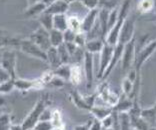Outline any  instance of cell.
I'll return each instance as SVG.
<instances>
[{
    "label": "cell",
    "mask_w": 156,
    "mask_h": 130,
    "mask_svg": "<svg viewBox=\"0 0 156 130\" xmlns=\"http://www.w3.org/2000/svg\"><path fill=\"white\" fill-rule=\"evenodd\" d=\"M130 7L131 0H124L122 4L120 5V7L118 8V20H117L115 25L107 32V35L105 37V43L111 45V46H115L118 43L120 30H121L124 21L129 16Z\"/></svg>",
    "instance_id": "6da1fadb"
},
{
    "label": "cell",
    "mask_w": 156,
    "mask_h": 130,
    "mask_svg": "<svg viewBox=\"0 0 156 130\" xmlns=\"http://www.w3.org/2000/svg\"><path fill=\"white\" fill-rule=\"evenodd\" d=\"M48 95L41 96L36 103L34 104V106L32 109L30 110V112L26 115V117L23 119L22 123H21V127L22 130H32L35 124L40 120V116L42 114V112L44 111V109L48 105Z\"/></svg>",
    "instance_id": "7a4b0ae2"
},
{
    "label": "cell",
    "mask_w": 156,
    "mask_h": 130,
    "mask_svg": "<svg viewBox=\"0 0 156 130\" xmlns=\"http://www.w3.org/2000/svg\"><path fill=\"white\" fill-rule=\"evenodd\" d=\"M17 64V54L14 49H5L1 52V58H0V65L3 69H5L9 73L12 79L17 78L16 72Z\"/></svg>",
    "instance_id": "3957f363"
},
{
    "label": "cell",
    "mask_w": 156,
    "mask_h": 130,
    "mask_svg": "<svg viewBox=\"0 0 156 130\" xmlns=\"http://www.w3.org/2000/svg\"><path fill=\"white\" fill-rule=\"evenodd\" d=\"M19 49L21 52H23L24 54H26L30 57L40 59L45 62H47V55L46 52L43 51L40 47H38L36 44L29 40L28 38H22V40L20 41Z\"/></svg>",
    "instance_id": "277c9868"
},
{
    "label": "cell",
    "mask_w": 156,
    "mask_h": 130,
    "mask_svg": "<svg viewBox=\"0 0 156 130\" xmlns=\"http://www.w3.org/2000/svg\"><path fill=\"white\" fill-rule=\"evenodd\" d=\"M27 38L34 42L38 47H40L45 52L50 47H52L50 43V37H49V31L41 26H39L36 30L33 31Z\"/></svg>",
    "instance_id": "5b68a950"
},
{
    "label": "cell",
    "mask_w": 156,
    "mask_h": 130,
    "mask_svg": "<svg viewBox=\"0 0 156 130\" xmlns=\"http://www.w3.org/2000/svg\"><path fill=\"white\" fill-rule=\"evenodd\" d=\"M155 50H156V39L148 42L135 55V59H134V64H133L134 69H136L137 71H140L143 64L149 59V57L154 53Z\"/></svg>",
    "instance_id": "8992f818"
},
{
    "label": "cell",
    "mask_w": 156,
    "mask_h": 130,
    "mask_svg": "<svg viewBox=\"0 0 156 130\" xmlns=\"http://www.w3.org/2000/svg\"><path fill=\"white\" fill-rule=\"evenodd\" d=\"M134 33H135V18L128 16L124 21L121 30H120L118 43H121L123 45L127 44L128 42L134 39V37H135Z\"/></svg>",
    "instance_id": "52a82bcc"
},
{
    "label": "cell",
    "mask_w": 156,
    "mask_h": 130,
    "mask_svg": "<svg viewBox=\"0 0 156 130\" xmlns=\"http://www.w3.org/2000/svg\"><path fill=\"white\" fill-rule=\"evenodd\" d=\"M134 59H135V37L124 45L121 58V66L123 71H129L130 69H132Z\"/></svg>",
    "instance_id": "ba28073f"
},
{
    "label": "cell",
    "mask_w": 156,
    "mask_h": 130,
    "mask_svg": "<svg viewBox=\"0 0 156 130\" xmlns=\"http://www.w3.org/2000/svg\"><path fill=\"white\" fill-rule=\"evenodd\" d=\"M114 47L115 46H111V45L105 43L103 48H102V50L100 52L99 67H98V71H97V78L98 79L102 78L104 72L106 71V69L108 68L109 64H110V61H111L112 55H113V51H114Z\"/></svg>",
    "instance_id": "9c48e42d"
},
{
    "label": "cell",
    "mask_w": 156,
    "mask_h": 130,
    "mask_svg": "<svg viewBox=\"0 0 156 130\" xmlns=\"http://www.w3.org/2000/svg\"><path fill=\"white\" fill-rule=\"evenodd\" d=\"M83 72L87 89H91L94 81V54L85 51L83 59Z\"/></svg>",
    "instance_id": "30bf717a"
},
{
    "label": "cell",
    "mask_w": 156,
    "mask_h": 130,
    "mask_svg": "<svg viewBox=\"0 0 156 130\" xmlns=\"http://www.w3.org/2000/svg\"><path fill=\"white\" fill-rule=\"evenodd\" d=\"M98 90L99 91H98L97 95H98V97L101 98V100L103 101L106 106L113 108L117 103H118L120 96L118 94H116L113 90L109 88L107 84H102L101 87Z\"/></svg>",
    "instance_id": "8fae6325"
},
{
    "label": "cell",
    "mask_w": 156,
    "mask_h": 130,
    "mask_svg": "<svg viewBox=\"0 0 156 130\" xmlns=\"http://www.w3.org/2000/svg\"><path fill=\"white\" fill-rule=\"evenodd\" d=\"M14 85H15V89L20 91V92H27V91L32 89H42V86L40 82H39L38 78L34 80H29L17 77L16 79H14Z\"/></svg>",
    "instance_id": "7c38bea8"
},
{
    "label": "cell",
    "mask_w": 156,
    "mask_h": 130,
    "mask_svg": "<svg viewBox=\"0 0 156 130\" xmlns=\"http://www.w3.org/2000/svg\"><path fill=\"white\" fill-rule=\"evenodd\" d=\"M98 8L93 10H88V12L82 18V22H81V30H82L83 33H88L94 27L98 19Z\"/></svg>",
    "instance_id": "4fadbf2b"
},
{
    "label": "cell",
    "mask_w": 156,
    "mask_h": 130,
    "mask_svg": "<svg viewBox=\"0 0 156 130\" xmlns=\"http://www.w3.org/2000/svg\"><path fill=\"white\" fill-rule=\"evenodd\" d=\"M123 48L124 45L121 43H117L114 47V51H113V55H112V59L110 61V64H109L108 68L106 69V71L104 72L103 76H102V80H105L107 77L110 75V73L112 72V70L115 68V66L118 64V63L121 61L122 58V53H123Z\"/></svg>",
    "instance_id": "5bb4252c"
},
{
    "label": "cell",
    "mask_w": 156,
    "mask_h": 130,
    "mask_svg": "<svg viewBox=\"0 0 156 130\" xmlns=\"http://www.w3.org/2000/svg\"><path fill=\"white\" fill-rule=\"evenodd\" d=\"M69 4L64 2L63 0H57L51 5L46 7L45 12L49 13L51 15H58V14H66L69 10Z\"/></svg>",
    "instance_id": "9a60e30c"
},
{
    "label": "cell",
    "mask_w": 156,
    "mask_h": 130,
    "mask_svg": "<svg viewBox=\"0 0 156 130\" xmlns=\"http://www.w3.org/2000/svg\"><path fill=\"white\" fill-rule=\"evenodd\" d=\"M89 112L93 115V117L95 119H97L99 121H102L104 118L109 116L112 113L113 108L109 106H102V105H94V106L91 107Z\"/></svg>",
    "instance_id": "2e32d148"
},
{
    "label": "cell",
    "mask_w": 156,
    "mask_h": 130,
    "mask_svg": "<svg viewBox=\"0 0 156 130\" xmlns=\"http://www.w3.org/2000/svg\"><path fill=\"white\" fill-rule=\"evenodd\" d=\"M70 95V99L74 103V105L79 108V109H82V110H87L89 111L91 109V107L88 105L87 101H86V97L82 96L81 94H79L77 91H71L69 93Z\"/></svg>",
    "instance_id": "e0dca14e"
},
{
    "label": "cell",
    "mask_w": 156,
    "mask_h": 130,
    "mask_svg": "<svg viewBox=\"0 0 156 130\" xmlns=\"http://www.w3.org/2000/svg\"><path fill=\"white\" fill-rule=\"evenodd\" d=\"M105 44V41L101 38H97V39H91L87 40L86 44H85V51L89 52V53L95 54V53H100L102 48H103Z\"/></svg>",
    "instance_id": "ac0fdd59"
},
{
    "label": "cell",
    "mask_w": 156,
    "mask_h": 130,
    "mask_svg": "<svg viewBox=\"0 0 156 130\" xmlns=\"http://www.w3.org/2000/svg\"><path fill=\"white\" fill-rule=\"evenodd\" d=\"M46 10V6L42 2L35 3L33 5L27 6V8L24 11V16L27 18H33V17H38Z\"/></svg>",
    "instance_id": "d6986e66"
},
{
    "label": "cell",
    "mask_w": 156,
    "mask_h": 130,
    "mask_svg": "<svg viewBox=\"0 0 156 130\" xmlns=\"http://www.w3.org/2000/svg\"><path fill=\"white\" fill-rule=\"evenodd\" d=\"M83 78V68L80 64H71V69H70V78L69 81L73 85H79L82 82Z\"/></svg>",
    "instance_id": "ffe728a7"
},
{
    "label": "cell",
    "mask_w": 156,
    "mask_h": 130,
    "mask_svg": "<svg viewBox=\"0 0 156 130\" xmlns=\"http://www.w3.org/2000/svg\"><path fill=\"white\" fill-rule=\"evenodd\" d=\"M46 55H47V63L51 66L52 69H56L57 67H59L60 65H62L57 48L50 47L46 51Z\"/></svg>",
    "instance_id": "44dd1931"
},
{
    "label": "cell",
    "mask_w": 156,
    "mask_h": 130,
    "mask_svg": "<svg viewBox=\"0 0 156 130\" xmlns=\"http://www.w3.org/2000/svg\"><path fill=\"white\" fill-rule=\"evenodd\" d=\"M50 122L53 126V129H55V130H64L65 129V124H64V121H63L62 114L59 109H56V108L55 109H52V115H51Z\"/></svg>",
    "instance_id": "7402d4cb"
},
{
    "label": "cell",
    "mask_w": 156,
    "mask_h": 130,
    "mask_svg": "<svg viewBox=\"0 0 156 130\" xmlns=\"http://www.w3.org/2000/svg\"><path fill=\"white\" fill-rule=\"evenodd\" d=\"M53 29L59 30L61 32H64L68 29L66 14H58L53 16Z\"/></svg>",
    "instance_id": "603a6c76"
},
{
    "label": "cell",
    "mask_w": 156,
    "mask_h": 130,
    "mask_svg": "<svg viewBox=\"0 0 156 130\" xmlns=\"http://www.w3.org/2000/svg\"><path fill=\"white\" fill-rule=\"evenodd\" d=\"M49 37H50V43L52 47L57 48L60 45L64 43V38H63V32L56 29H52L49 31Z\"/></svg>",
    "instance_id": "cb8c5ba5"
},
{
    "label": "cell",
    "mask_w": 156,
    "mask_h": 130,
    "mask_svg": "<svg viewBox=\"0 0 156 130\" xmlns=\"http://www.w3.org/2000/svg\"><path fill=\"white\" fill-rule=\"evenodd\" d=\"M81 22H82V19H80L77 15L67 16L68 29L73 31V32H75L76 34L82 32V30H81Z\"/></svg>",
    "instance_id": "d4e9b609"
},
{
    "label": "cell",
    "mask_w": 156,
    "mask_h": 130,
    "mask_svg": "<svg viewBox=\"0 0 156 130\" xmlns=\"http://www.w3.org/2000/svg\"><path fill=\"white\" fill-rule=\"evenodd\" d=\"M38 22L41 27L47 31H50L53 29V15L49 13H46L45 11L38 16Z\"/></svg>",
    "instance_id": "484cf974"
},
{
    "label": "cell",
    "mask_w": 156,
    "mask_h": 130,
    "mask_svg": "<svg viewBox=\"0 0 156 130\" xmlns=\"http://www.w3.org/2000/svg\"><path fill=\"white\" fill-rule=\"evenodd\" d=\"M70 69H71V64H62L56 69H52L54 72V75L63 79L64 81H69L70 78Z\"/></svg>",
    "instance_id": "4316f807"
},
{
    "label": "cell",
    "mask_w": 156,
    "mask_h": 130,
    "mask_svg": "<svg viewBox=\"0 0 156 130\" xmlns=\"http://www.w3.org/2000/svg\"><path fill=\"white\" fill-rule=\"evenodd\" d=\"M155 8L154 0H139L137 4V10L141 14H146L151 12Z\"/></svg>",
    "instance_id": "83f0119b"
},
{
    "label": "cell",
    "mask_w": 156,
    "mask_h": 130,
    "mask_svg": "<svg viewBox=\"0 0 156 130\" xmlns=\"http://www.w3.org/2000/svg\"><path fill=\"white\" fill-rule=\"evenodd\" d=\"M120 0H99V9H105L108 11H111L113 9L118 8Z\"/></svg>",
    "instance_id": "f1b7e54d"
},
{
    "label": "cell",
    "mask_w": 156,
    "mask_h": 130,
    "mask_svg": "<svg viewBox=\"0 0 156 130\" xmlns=\"http://www.w3.org/2000/svg\"><path fill=\"white\" fill-rule=\"evenodd\" d=\"M57 50L62 64H69L70 61H71V57H70V54L67 51L65 44L63 43L62 45H60L59 47H57Z\"/></svg>",
    "instance_id": "f546056e"
},
{
    "label": "cell",
    "mask_w": 156,
    "mask_h": 130,
    "mask_svg": "<svg viewBox=\"0 0 156 130\" xmlns=\"http://www.w3.org/2000/svg\"><path fill=\"white\" fill-rule=\"evenodd\" d=\"M15 89V85H14V79H10L9 81L0 83V94L1 95H5Z\"/></svg>",
    "instance_id": "4dcf8cb0"
},
{
    "label": "cell",
    "mask_w": 156,
    "mask_h": 130,
    "mask_svg": "<svg viewBox=\"0 0 156 130\" xmlns=\"http://www.w3.org/2000/svg\"><path fill=\"white\" fill-rule=\"evenodd\" d=\"M12 125L11 116L9 113H3L0 116V130H9Z\"/></svg>",
    "instance_id": "1f68e13d"
},
{
    "label": "cell",
    "mask_w": 156,
    "mask_h": 130,
    "mask_svg": "<svg viewBox=\"0 0 156 130\" xmlns=\"http://www.w3.org/2000/svg\"><path fill=\"white\" fill-rule=\"evenodd\" d=\"M133 86H134V82H132L131 80L128 78V77L125 76V78L123 79L122 81V85H121V88L123 91V94L126 96H130L131 92L133 90Z\"/></svg>",
    "instance_id": "d6a6232c"
},
{
    "label": "cell",
    "mask_w": 156,
    "mask_h": 130,
    "mask_svg": "<svg viewBox=\"0 0 156 130\" xmlns=\"http://www.w3.org/2000/svg\"><path fill=\"white\" fill-rule=\"evenodd\" d=\"M64 84H65L64 80L54 75V77L47 83V85L45 87H49V88H61V87L64 86Z\"/></svg>",
    "instance_id": "836d02e7"
},
{
    "label": "cell",
    "mask_w": 156,
    "mask_h": 130,
    "mask_svg": "<svg viewBox=\"0 0 156 130\" xmlns=\"http://www.w3.org/2000/svg\"><path fill=\"white\" fill-rule=\"evenodd\" d=\"M119 8V7H118ZM118 8L113 9L109 12V16H108V31L111 29L116 24L117 20H118Z\"/></svg>",
    "instance_id": "e575fe53"
},
{
    "label": "cell",
    "mask_w": 156,
    "mask_h": 130,
    "mask_svg": "<svg viewBox=\"0 0 156 130\" xmlns=\"http://www.w3.org/2000/svg\"><path fill=\"white\" fill-rule=\"evenodd\" d=\"M32 130H53V126L50 121L39 120Z\"/></svg>",
    "instance_id": "d590c367"
},
{
    "label": "cell",
    "mask_w": 156,
    "mask_h": 130,
    "mask_svg": "<svg viewBox=\"0 0 156 130\" xmlns=\"http://www.w3.org/2000/svg\"><path fill=\"white\" fill-rule=\"evenodd\" d=\"M78 1L88 10L97 9L99 5V0H78Z\"/></svg>",
    "instance_id": "8d00e7d4"
},
{
    "label": "cell",
    "mask_w": 156,
    "mask_h": 130,
    "mask_svg": "<svg viewBox=\"0 0 156 130\" xmlns=\"http://www.w3.org/2000/svg\"><path fill=\"white\" fill-rule=\"evenodd\" d=\"M86 41H87L86 34L83 33V32H80V33H77L76 34L75 39H74V43H75L78 47L84 48L85 47V44H86Z\"/></svg>",
    "instance_id": "74e56055"
},
{
    "label": "cell",
    "mask_w": 156,
    "mask_h": 130,
    "mask_svg": "<svg viewBox=\"0 0 156 130\" xmlns=\"http://www.w3.org/2000/svg\"><path fill=\"white\" fill-rule=\"evenodd\" d=\"M101 124H102V127L104 129L113 128V126H114V115H113V112L109 116L104 118L103 120L101 121Z\"/></svg>",
    "instance_id": "f35d334b"
},
{
    "label": "cell",
    "mask_w": 156,
    "mask_h": 130,
    "mask_svg": "<svg viewBox=\"0 0 156 130\" xmlns=\"http://www.w3.org/2000/svg\"><path fill=\"white\" fill-rule=\"evenodd\" d=\"M76 33L73 32L70 29H67L66 31L63 32V38H64V42L67 43V42H74V39H75Z\"/></svg>",
    "instance_id": "ab89813d"
},
{
    "label": "cell",
    "mask_w": 156,
    "mask_h": 130,
    "mask_svg": "<svg viewBox=\"0 0 156 130\" xmlns=\"http://www.w3.org/2000/svg\"><path fill=\"white\" fill-rule=\"evenodd\" d=\"M10 79H12V78H11V76H10L9 73L7 72L5 69L0 67V83L9 81Z\"/></svg>",
    "instance_id": "60d3db41"
},
{
    "label": "cell",
    "mask_w": 156,
    "mask_h": 130,
    "mask_svg": "<svg viewBox=\"0 0 156 130\" xmlns=\"http://www.w3.org/2000/svg\"><path fill=\"white\" fill-rule=\"evenodd\" d=\"M102 129H103V127H102L101 121H99V120H97V119L94 118L91 122L89 130H102Z\"/></svg>",
    "instance_id": "b9f144b4"
},
{
    "label": "cell",
    "mask_w": 156,
    "mask_h": 130,
    "mask_svg": "<svg viewBox=\"0 0 156 130\" xmlns=\"http://www.w3.org/2000/svg\"><path fill=\"white\" fill-rule=\"evenodd\" d=\"M91 122H92V120H89V121H86L85 123H82V124H77V125L74 126L73 130H89Z\"/></svg>",
    "instance_id": "7bdbcfd3"
},
{
    "label": "cell",
    "mask_w": 156,
    "mask_h": 130,
    "mask_svg": "<svg viewBox=\"0 0 156 130\" xmlns=\"http://www.w3.org/2000/svg\"><path fill=\"white\" fill-rule=\"evenodd\" d=\"M9 130H22V127H21V124H14V123H12V125L10 126Z\"/></svg>",
    "instance_id": "ee69618b"
},
{
    "label": "cell",
    "mask_w": 156,
    "mask_h": 130,
    "mask_svg": "<svg viewBox=\"0 0 156 130\" xmlns=\"http://www.w3.org/2000/svg\"><path fill=\"white\" fill-rule=\"evenodd\" d=\"M55 1H57V0H41V2L43 3V4L47 7V6H49V5H51L52 3H54Z\"/></svg>",
    "instance_id": "f6af8a7d"
},
{
    "label": "cell",
    "mask_w": 156,
    "mask_h": 130,
    "mask_svg": "<svg viewBox=\"0 0 156 130\" xmlns=\"http://www.w3.org/2000/svg\"><path fill=\"white\" fill-rule=\"evenodd\" d=\"M5 103H6V101L4 99V97H3V95H1L0 94V108H3L5 106Z\"/></svg>",
    "instance_id": "bcb514c9"
},
{
    "label": "cell",
    "mask_w": 156,
    "mask_h": 130,
    "mask_svg": "<svg viewBox=\"0 0 156 130\" xmlns=\"http://www.w3.org/2000/svg\"><path fill=\"white\" fill-rule=\"evenodd\" d=\"M26 2H27V6H30V5L35 4V3L41 2V0H26Z\"/></svg>",
    "instance_id": "7dc6e473"
},
{
    "label": "cell",
    "mask_w": 156,
    "mask_h": 130,
    "mask_svg": "<svg viewBox=\"0 0 156 130\" xmlns=\"http://www.w3.org/2000/svg\"><path fill=\"white\" fill-rule=\"evenodd\" d=\"M64 2H66V3H68V4L70 5L71 3H73V2H75V1H78V0H63Z\"/></svg>",
    "instance_id": "c3c4849f"
},
{
    "label": "cell",
    "mask_w": 156,
    "mask_h": 130,
    "mask_svg": "<svg viewBox=\"0 0 156 130\" xmlns=\"http://www.w3.org/2000/svg\"><path fill=\"white\" fill-rule=\"evenodd\" d=\"M6 32L4 30H2V29H0V35H3V34H5Z\"/></svg>",
    "instance_id": "681fc988"
},
{
    "label": "cell",
    "mask_w": 156,
    "mask_h": 130,
    "mask_svg": "<svg viewBox=\"0 0 156 130\" xmlns=\"http://www.w3.org/2000/svg\"><path fill=\"white\" fill-rule=\"evenodd\" d=\"M3 113H4V112H3V108H0V116H1Z\"/></svg>",
    "instance_id": "f907efd6"
},
{
    "label": "cell",
    "mask_w": 156,
    "mask_h": 130,
    "mask_svg": "<svg viewBox=\"0 0 156 130\" xmlns=\"http://www.w3.org/2000/svg\"><path fill=\"white\" fill-rule=\"evenodd\" d=\"M105 130H115L114 128H109V129H105Z\"/></svg>",
    "instance_id": "816d5d0a"
},
{
    "label": "cell",
    "mask_w": 156,
    "mask_h": 130,
    "mask_svg": "<svg viewBox=\"0 0 156 130\" xmlns=\"http://www.w3.org/2000/svg\"><path fill=\"white\" fill-rule=\"evenodd\" d=\"M0 58H1V54H0ZM0 67H1V65H0Z\"/></svg>",
    "instance_id": "f5cc1de1"
},
{
    "label": "cell",
    "mask_w": 156,
    "mask_h": 130,
    "mask_svg": "<svg viewBox=\"0 0 156 130\" xmlns=\"http://www.w3.org/2000/svg\"><path fill=\"white\" fill-rule=\"evenodd\" d=\"M133 130H136V129H133Z\"/></svg>",
    "instance_id": "db71d44e"
},
{
    "label": "cell",
    "mask_w": 156,
    "mask_h": 130,
    "mask_svg": "<svg viewBox=\"0 0 156 130\" xmlns=\"http://www.w3.org/2000/svg\"><path fill=\"white\" fill-rule=\"evenodd\" d=\"M53 130H55V129H53Z\"/></svg>",
    "instance_id": "11a10c76"
}]
</instances>
